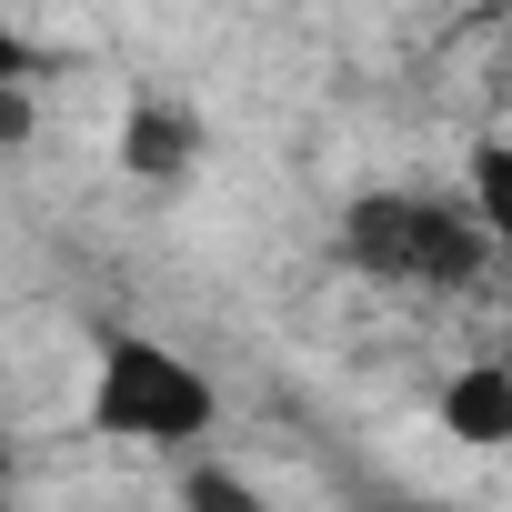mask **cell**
<instances>
[{
  "label": "cell",
  "instance_id": "10",
  "mask_svg": "<svg viewBox=\"0 0 512 512\" xmlns=\"http://www.w3.org/2000/svg\"><path fill=\"white\" fill-rule=\"evenodd\" d=\"M502 362H512V342H502Z\"/></svg>",
  "mask_w": 512,
  "mask_h": 512
},
{
  "label": "cell",
  "instance_id": "5",
  "mask_svg": "<svg viewBox=\"0 0 512 512\" xmlns=\"http://www.w3.org/2000/svg\"><path fill=\"white\" fill-rule=\"evenodd\" d=\"M462 201L482 211L492 251L512 262V141H502V131H492V141H472V171H462Z\"/></svg>",
  "mask_w": 512,
  "mask_h": 512
},
{
  "label": "cell",
  "instance_id": "1",
  "mask_svg": "<svg viewBox=\"0 0 512 512\" xmlns=\"http://www.w3.org/2000/svg\"><path fill=\"white\" fill-rule=\"evenodd\" d=\"M342 262L382 292H462L492 262V231L462 191H352L342 201Z\"/></svg>",
  "mask_w": 512,
  "mask_h": 512
},
{
  "label": "cell",
  "instance_id": "3",
  "mask_svg": "<svg viewBox=\"0 0 512 512\" xmlns=\"http://www.w3.org/2000/svg\"><path fill=\"white\" fill-rule=\"evenodd\" d=\"M121 171L151 181V191H181L201 171V111L191 101H131L121 121Z\"/></svg>",
  "mask_w": 512,
  "mask_h": 512
},
{
  "label": "cell",
  "instance_id": "4",
  "mask_svg": "<svg viewBox=\"0 0 512 512\" xmlns=\"http://www.w3.org/2000/svg\"><path fill=\"white\" fill-rule=\"evenodd\" d=\"M442 432L472 442V452H502V442H512V362H502V352H492V362H462V372L442 382Z\"/></svg>",
  "mask_w": 512,
  "mask_h": 512
},
{
  "label": "cell",
  "instance_id": "6",
  "mask_svg": "<svg viewBox=\"0 0 512 512\" xmlns=\"http://www.w3.org/2000/svg\"><path fill=\"white\" fill-rule=\"evenodd\" d=\"M181 492H191V502H231V512H251V502H262V492H251L241 472H211V462H201V472H191Z\"/></svg>",
  "mask_w": 512,
  "mask_h": 512
},
{
  "label": "cell",
  "instance_id": "2",
  "mask_svg": "<svg viewBox=\"0 0 512 512\" xmlns=\"http://www.w3.org/2000/svg\"><path fill=\"white\" fill-rule=\"evenodd\" d=\"M211 422H221V392H211L201 362H181V352L151 342V332H101L91 432L141 442V452H191V442H211Z\"/></svg>",
  "mask_w": 512,
  "mask_h": 512
},
{
  "label": "cell",
  "instance_id": "9",
  "mask_svg": "<svg viewBox=\"0 0 512 512\" xmlns=\"http://www.w3.org/2000/svg\"><path fill=\"white\" fill-rule=\"evenodd\" d=\"M492 11H502V21H512V0H492Z\"/></svg>",
  "mask_w": 512,
  "mask_h": 512
},
{
  "label": "cell",
  "instance_id": "7",
  "mask_svg": "<svg viewBox=\"0 0 512 512\" xmlns=\"http://www.w3.org/2000/svg\"><path fill=\"white\" fill-rule=\"evenodd\" d=\"M21 81H41V51H31L11 21H0V91H21Z\"/></svg>",
  "mask_w": 512,
  "mask_h": 512
},
{
  "label": "cell",
  "instance_id": "8",
  "mask_svg": "<svg viewBox=\"0 0 512 512\" xmlns=\"http://www.w3.org/2000/svg\"><path fill=\"white\" fill-rule=\"evenodd\" d=\"M0 492H11V432H0Z\"/></svg>",
  "mask_w": 512,
  "mask_h": 512
}]
</instances>
